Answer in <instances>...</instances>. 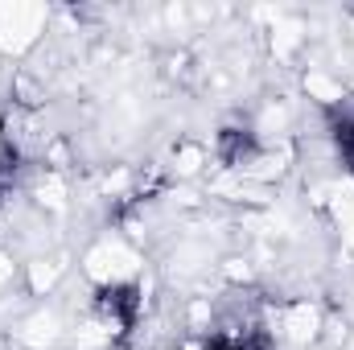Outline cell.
I'll list each match as a JSON object with an SVG mask.
<instances>
[{
  "label": "cell",
  "mask_w": 354,
  "mask_h": 350,
  "mask_svg": "<svg viewBox=\"0 0 354 350\" xmlns=\"http://www.w3.org/2000/svg\"><path fill=\"white\" fill-rule=\"evenodd\" d=\"M136 309H140V293L132 284H111V288H99V313L111 317L115 326H132L136 322Z\"/></svg>",
  "instance_id": "6da1fadb"
},
{
  "label": "cell",
  "mask_w": 354,
  "mask_h": 350,
  "mask_svg": "<svg viewBox=\"0 0 354 350\" xmlns=\"http://www.w3.org/2000/svg\"><path fill=\"white\" fill-rule=\"evenodd\" d=\"M218 153H223V161H227V165H243V161L256 153V140H252V132L227 128V132L218 136Z\"/></svg>",
  "instance_id": "7a4b0ae2"
}]
</instances>
